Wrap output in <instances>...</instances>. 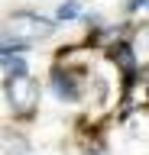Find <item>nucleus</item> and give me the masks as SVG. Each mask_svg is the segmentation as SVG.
Listing matches in <instances>:
<instances>
[{"label":"nucleus","instance_id":"1","mask_svg":"<svg viewBox=\"0 0 149 155\" xmlns=\"http://www.w3.org/2000/svg\"><path fill=\"white\" fill-rule=\"evenodd\" d=\"M52 94L59 97L62 104H78L81 100V81L75 71H52Z\"/></svg>","mask_w":149,"mask_h":155},{"label":"nucleus","instance_id":"2","mask_svg":"<svg viewBox=\"0 0 149 155\" xmlns=\"http://www.w3.org/2000/svg\"><path fill=\"white\" fill-rule=\"evenodd\" d=\"M10 23H13V29H16V32H20V29H26V36H29V39H36V36L42 39V36H49V32H55V23H52V19L36 16V13H26V10L13 13Z\"/></svg>","mask_w":149,"mask_h":155},{"label":"nucleus","instance_id":"3","mask_svg":"<svg viewBox=\"0 0 149 155\" xmlns=\"http://www.w3.org/2000/svg\"><path fill=\"white\" fill-rule=\"evenodd\" d=\"M110 61H117L123 71H133V65H136V55H133V45H127V42H117V45H110Z\"/></svg>","mask_w":149,"mask_h":155},{"label":"nucleus","instance_id":"4","mask_svg":"<svg viewBox=\"0 0 149 155\" xmlns=\"http://www.w3.org/2000/svg\"><path fill=\"white\" fill-rule=\"evenodd\" d=\"M3 71H7V81H29V65H26L20 55L7 58V61H3Z\"/></svg>","mask_w":149,"mask_h":155},{"label":"nucleus","instance_id":"5","mask_svg":"<svg viewBox=\"0 0 149 155\" xmlns=\"http://www.w3.org/2000/svg\"><path fill=\"white\" fill-rule=\"evenodd\" d=\"M81 16V3L78 0H65V3H59V10H55V23H71V19Z\"/></svg>","mask_w":149,"mask_h":155}]
</instances>
